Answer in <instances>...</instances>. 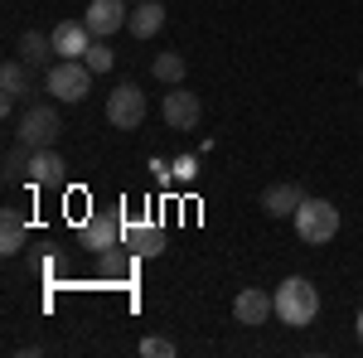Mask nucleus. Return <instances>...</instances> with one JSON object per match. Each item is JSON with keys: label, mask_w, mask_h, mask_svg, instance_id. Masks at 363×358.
Segmentation results:
<instances>
[{"label": "nucleus", "mask_w": 363, "mask_h": 358, "mask_svg": "<svg viewBox=\"0 0 363 358\" xmlns=\"http://www.w3.org/2000/svg\"><path fill=\"white\" fill-rule=\"evenodd\" d=\"M25 92H29V63L25 58H10V63L0 68V107L15 111L25 102Z\"/></svg>", "instance_id": "obj_11"}, {"label": "nucleus", "mask_w": 363, "mask_h": 358, "mask_svg": "<svg viewBox=\"0 0 363 358\" xmlns=\"http://www.w3.org/2000/svg\"><path fill=\"white\" fill-rule=\"evenodd\" d=\"M301 203H306L301 184H272V189L262 194V213H267V218H296Z\"/></svg>", "instance_id": "obj_13"}, {"label": "nucleus", "mask_w": 363, "mask_h": 358, "mask_svg": "<svg viewBox=\"0 0 363 358\" xmlns=\"http://www.w3.org/2000/svg\"><path fill=\"white\" fill-rule=\"evenodd\" d=\"M131 5H140V0H131Z\"/></svg>", "instance_id": "obj_25"}, {"label": "nucleus", "mask_w": 363, "mask_h": 358, "mask_svg": "<svg viewBox=\"0 0 363 358\" xmlns=\"http://www.w3.org/2000/svg\"><path fill=\"white\" fill-rule=\"evenodd\" d=\"M54 54L58 58H83L87 44H92V29L83 25V20H63V25H54Z\"/></svg>", "instance_id": "obj_12"}, {"label": "nucleus", "mask_w": 363, "mask_h": 358, "mask_svg": "<svg viewBox=\"0 0 363 358\" xmlns=\"http://www.w3.org/2000/svg\"><path fill=\"white\" fill-rule=\"evenodd\" d=\"M160 116H165L169 131H194L199 116H203V102H199V92H184V83H179V87H169V92H165Z\"/></svg>", "instance_id": "obj_7"}, {"label": "nucleus", "mask_w": 363, "mask_h": 358, "mask_svg": "<svg viewBox=\"0 0 363 358\" xmlns=\"http://www.w3.org/2000/svg\"><path fill=\"white\" fill-rule=\"evenodd\" d=\"M58 131H63V116H58V107H49V102H34V107L20 116V126H15L20 145H29V150H44V145H54Z\"/></svg>", "instance_id": "obj_4"}, {"label": "nucleus", "mask_w": 363, "mask_h": 358, "mask_svg": "<svg viewBox=\"0 0 363 358\" xmlns=\"http://www.w3.org/2000/svg\"><path fill=\"white\" fill-rule=\"evenodd\" d=\"M272 315H277V296H267L262 286H247V291H238V301H233V320H238V325H247V330H262Z\"/></svg>", "instance_id": "obj_9"}, {"label": "nucleus", "mask_w": 363, "mask_h": 358, "mask_svg": "<svg viewBox=\"0 0 363 358\" xmlns=\"http://www.w3.org/2000/svg\"><path fill=\"white\" fill-rule=\"evenodd\" d=\"M121 242L136 252V257H160V252H165V233H160L155 223H126Z\"/></svg>", "instance_id": "obj_14"}, {"label": "nucleus", "mask_w": 363, "mask_h": 358, "mask_svg": "<svg viewBox=\"0 0 363 358\" xmlns=\"http://www.w3.org/2000/svg\"><path fill=\"white\" fill-rule=\"evenodd\" d=\"M25 150L29 145H20V150H10V160H5V184H20V179H25Z\"/></svg>", "instance_id": "obj_21"}, {"label": "nucleus", "mask_w": 363, "mask_h": 358, "mask_svg": "<svg viewBox=\"0 0 363 358\" xmlns=\"http://www.w3.org/2000/svg\"><path fill=\"white\" fill-rule=\"evenodd\" d=\"M20 58H25L29 68H44V63L54 58V39L39 34V29H25V34H20Z\"/></svg>", "instance_id": "obj_17"}, {"label": "nucleus", "mask_w": 363, "mask_h": 358, "mask_svg": "<svg viewBox=\"0 0 363 358\" xmlns=\"http://www.w3.org/2000/svg\"><path fill=\"white\" fill-rule=\"evenodd\" d=\"M169 174H174V179H194L199 160H194V155H179V160H169Z\"/></svg>", "instance_id": "obj_22"}, {"label": "nucleus", "mask_w": 363, "mask_h": 358, "mask_svg": "<svg viewBox=\"0 0 363 358\" xmlns=\"http://www.w3.org/2000/svg\"><path fill=\"white\" fill-rule=\"evenodd\" d=\"M272 296H277V320L281 325H291V330L315 325V315H320V291L310 286L306 276H286Z\"/></svg>", "instance_id": "obj_1"}, {"label": "nucleus", "mask_w": 363, "mask_h": 358, "mask_svg": "<svg viewBox=\"0 0 363 358\" xmlns=\"http://www.w3.org/2000/svg\"><path fill=\"white\" fill-rule=\"evenodd\" d=\"M131 20V0H92L83 10V25L92 29V39H112L116 29H126Z\"/></svg>", "instance_id": "obj_8"}, {"label": "nucleus", "mask_w": 363, "mask_h": 358, "mask_svg": "<svg viewBox=\"0 0 363 358\" xmlns=\"http://www.w3.org/2000/svg\"><path fill=\"white\" fill-rule=\"evenodd\" d=\"M359 87H363V73H359Z\"/></svg>", "instance_id": "obj_24"}, {"label": "nucleus", "mask_w": 363, "mask_h": 358, "mask_svg": "<svg viewBox=\"0 0 363 358\" xmlns=\"http://www.w3.org/2000/svg\"><path fill=\"white\" fill-rule=\"evenodd\" d=\"M107 121H112L116 131H136V126H145V92H140L136 83H121L107 97Z\"/></svg>", "instance_id": "obj_6"}, {"label": "nucleus", "mask_w": 363, "mask_h": 358, "mask_svg": "<svg viewBox=\"0 0 363 358\" xmlns=\"http://www.w3.org/2000/svg\"><path fill=\"white\" fill-rule=\"evenodd\" d=\"M63 174H68V160L58 155L54 145H44V150H29V165H25V179H29V184H39V189H54V184H63Z\"/></svg>", "instance_id": "obj_10"}, {"label": "nucleus", "mask_w": 363, "mask_h": 358, "mask_svg": "<svg viewBox=\"0 0 363 358\" xmlns=\"http://www.w3.org/2000/svg\"><path fill=\"white\" fill-rule=\"evenodd\" d=\"M140 354L145 358H174V344L160 339V334H145V339H140Z\"/></svg>", "instance_id": "obj_20"}, {"label": "nucleus", "mask_w": 363, "mask_h": 358, "mask_svg": "<svg viewBox=\"0 0 363 358\" xmlns=\"http://www.w3.org/2000/svg\"><path fill=\"white\" fill-rule=\"evenodd\" d=\"M291 223H296L301 242H310V247H325V242L339 237V208L330 203V198H306Z\"/></svg>", "instance_id": "obj_3"}, {"label": "nucleus", "mask_w": 363, "mask_h": 358, "mask_svg": "<svg viewBox=\"0 0 363 358\" xmlns=\"http://www.w3.org/2000/svg\"><path fill=\"white\" fill-rule=\"evenodd\" d=\"M44 92L54 102L78 107L87 92H92V68H87L83 58H58V63H49V73H44Z\"/></svg>", "instance_id": "obj_2"}, {"label": "nucleus", "mask_w": 363, "mask_h": 358, "mask_svg": "<svg viewBox=\"0 0 363 358\" xmlns=\"http://www.w3.org/2000/svg\"><path fill=\"white\" fill-rule=\"evenodd\" d=\"M121 233H126V218L116 208H97L92 218L83 223V247L92 257H107L112 247H121Z\"/></svg>", "instance_id": "obj_5"}, {"label": "nucleus", "mask_w": 363, "mask_h": 358, "mask_svg": "<svg viewBox=\"0 0 363 358\" xmlns=\"http://www.w3.org/2000/svg\"><path fill=\"white\" fill-rule=\"evenodd\" d=\"M25 213L20 208H0V252L5 257H15V252L25 247Z\"/></svg>", "instance_id": "obj_16"}, {"label": "nucleus", "mask_w": 363, "mask_h": 358, "mask_svg": "<svg viewBox=\"0 0 363 358\" xmlns=\"http://www.w3.org/2000/svg\"><path fill=\"white\" fill-rule=\"evenodd\" d=\"M150 73H155L165 87H179V83H184V54H155Z\"/></svg>", "instance_id": "obj_18"}, {"label": "nucleus", "mask_w": 363, "mask_h": 358, "mask_svg": "<svg viewBox=\"0 0 363 358\" xmlns=\"http://www.w3.org/2000/svg\"><path fill=\"white\" fill-rule=\"evenodd\" d=\"M354 330H359V344H363V310H359V320H354Z\"/></svg>", "instance_id": "obj_23"}, {"label": "nucleus", "mask_w": 363, "mask_h": 358, "mask_svg": "<svg viewBox=\"0 0 363 358\" xmlns=\"http://www.w3.org/2000/svg\"><path fill=\"white\" fill-rule=\"evenodd\" d=\"M126 29H131L136 39H155V34L165 29V5H160V0H140V5H131Z\"/></svg>", "instance_id": "obj_15"}, {"label": "nucleus", "mask_w": 363, "mask_h": 358, "mask_svg": "<svg viewBox=\"0 0 363 358\" xmlns=\"http://www.w3.org/2000/svg\"><path fill=\"white\" fill-rule=\"evenodd\" d=\"M83 63L92 68V73H112V63H116L112 44H107V39H92V44H87V54H83Z\"/></svg>", "instance_id": "obj_19"}]
</instances>
